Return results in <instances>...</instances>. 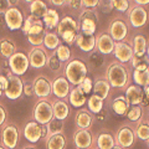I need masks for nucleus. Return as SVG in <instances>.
I'll list each match as a JSON object with an SVG mask.
<instances>
[{"label":"nucleus","mask_w":149,"mask_h":149,"mask_svg":"<svg viewBox=\"0 0 149 149\" xmlns=\"http://www.w3.org/2000/svg\"><path fill=\"white\" fill-rule=\"evenodd\" d=\"M19 142V130L14 124H9L1 132V143L8 149H14Z\"/></svg>","instance_id":"obj_13"},{"label":"nucleus","mask_w":149,"mask_h":149,"mask_svg":"<svg viewBox=\"0 0 149 149\" xmlns=\"http://www.w3.org/2000/svg\"><path fill=\"white\" fill-rule=\"evenodd\" d=\"M134 4H137V5H142V6H147L149 5V0H132Z\"/></svg>","instance_id":"obj_54"},{"label":"nucleus","mask_w":149,"mask_h":149,"mask_svg":"<svg viewBox=\"0 0 149 149\" xmlns=\"http://www.w3.org/2000/svg\"><path fill=\"white\" fill-rule=\"evenodd\" d=\"M44 45L46 49L51 51H55L56 49L61 45V40L57 35V32L54 31H46L45 30V36H44Z\"/></svg>","instance_id":"obj_27"},{"label":"nucleus","mask_w":149,"mask_h":149,"mask_svg":"<svg viewBox=\"0 0 149 149\" xmlns=\"http://www.w3.org/2000/svg\"><path fill=\"white\" fill-rule=\"evenodd\" d=\"M39 20H40V19L36 17L35 15H29V16H27L25 20H24V25H22V27H21V31L26 35L27 32H29V30H30L31 27L34 26Z\"/></svg>","instance_id":"obj_42"},{"label":"nucleus","mask_w":149,"mask_h":149,"mask_svg":"<svg viewBox=\"0 0 149 149\" xmlns=\"http://www.w3.org/2000/svg\"><path fill=\"white\" fill-rule=\"evenodd\" d=\"M27 57H29L31 67L42 68V67L46 66V63H47L49 55L46 54V51H45V49L42 47V46H34V47L30 50Z\"/></svg>","instance_id":"obj_12"},{"label":"nucleus","mask_w":149,"mask_h":149,"mask_svg":"<svg viewBox=\"0 0 149 149\" xmlns=\"http://www.w3.org/2000/svg\"><path fill=\"white\" fill-rule=\"evenodd\" d=\"M70 31L78 32L80 31V26H78V22L71 16H65L60 20L57 27H56V32H57L58 36H61L65 32H70Z\"/></svg>","instance_id":"obj_21"},{"label":"nucleus","mask_w":149,"mask_h":149,"mask_svg":"<svg viewBox=\"0 0 149 149\" xmlns=\"http://www.w3.org/2000/svg\"><path fill=\"white\" fill-rule=\"evenodd\" d=\"M52 109H54V117L57 119L65 120L68 114H70V107L66 103V101H56L55 103H52Z\"/></svg>","instance_id":"obj_25"},{"label":"nucleus","mask_w":149,"mask_h":149,"mask_svg":"<svg viewBox=\"0 0 149 149\" xmlns=\"http://www.w3.org/2000/svg\"><path fill=\"white\" fill-rule=\"evenodd\" d=\"M60 15H58V13L55 10V9L52 8H49L47 9V11L45 13V15L42 17V21H44V24H45V27L47 30H52V29H56L58 25V22H60Z\"/></svg>","instance_id":"obj_23"},{"label":"nucleus","mask_w":149,"mask_h":149,"mask_svg":"<svg viewBox=\"0 0 149 149\" xmlns=\"http://www.w3.org/2000/svg\"><path fill=\"white\" fill-rule=\"evenodd\" d=\"M127 13H128V20L134 29H139V27L144 26L148 22L149 14L146 6L137 5V4L133 3V5H130Z\"/></svg>","instance_id":"obj_4"},{"label":"nucleus","mask_w":149,"mask_h":149,"mask_svg":"<svg viewBox=\"0 0 149 149\" xmlns=\"http://www.w3.org/2000/svg\"><path fill=\"white\" fill-rule=\"evenodd\" d=\"M73 141L78 149H90L92 147V134L88 129H78L74 133Z\"/></svg>","instance_id":"obj_20"},{"label":"nucleus","mask_w":149,"mask_h":149,"mask_svg":"<svg viewBox=\"0 0 149 149\" xmlns=\"http://www.w3.org/2000/svg\"><path fill=\"white\" fill-rule=\"evenodd\" d=\"M51 85H52V93L57 98L65 100L66 97H68L70 91H71L70 90V85H71V83L68 82L66 77H63V76L57 77Z\"/></svg>","instance_id":"obj_17"},{"label":"nucleus","mask_w":149,"mask_h":149,"mask_svg":"<svg viewBox=\"0 0 149 149\" xmlns=\"http://www.w3.org/2000/svg\"><path fill=\"white\" fill-rule=\"evenodd\" d=\"M34 93L39 98H49L52 93V85L51 82L45 77H37L34 81Z\"/></svg>","instance_id":"obj_16"},{"label":"nucleus","mask_w":149,"mask_h":149,"mask_svg":"<svg viewBox=\"0 0 149 149\" xmlns=\"http://www.w3.org/2000/svg\"><path fill=\"white\" fill-rule=\"evenodd\" d=\"M68 101H70V103L74 107V108H80V107H82L87 102L86 93L83 92L78 86H76L74 88H72V90L70 91Z\"/></svg>","instance_id":"obj_22"},{"label":"nucleus","mask_w":149,"mask_h":149,"mask_svg":"<svg viewBox=\"0 0 149 149\" xmlns=\"http://www.w3.org/2000/svg\"><path fill=\"white\" fill-rule=\"evenodd\" d=\"M24 1H25V3H29V4H30V3H32V1H34V0H24Z\"/></svg>","instance_id":"obj_60"},{"label":"nucleus","mask_w":149,"mask_h":149,"mask_svg":"<svg viewBox=\"0 0 149 149\" xmlns=\"http://www.w3.org/2000/svg\"><path fill=\"white\" fill-rule=\"evenodd\" d=\"M136 136L141 141H148L149 139V124L148 123H141L136 129Z\"/></svg>","instance_id":"obj_40"},{"label":"nucleus","mask_w":149,"mask_h":149,"mask_svg":"<svg viewBox=\"0 0 149 149\" xmlns=\"http://www.w3.org/2000/svg\"><path fill=\"white\" fill-rule=\"evenodd\" d=\"M98 24V15L95 9L83 8L80 14V31L85 35H95Z\"/></svg>","instance_id":"obj_3"},{"label":"nucleus","mask_w":149,"mask_h":149,"mask_svg":"<svg viewBox=\"0 0 149 149\" xmlns=\"http://www.w3.org/2000/svg\"><path fill=\"white\" fill-rule=\"evenodd\" d=\"M24 136L27 142L37 143L40 139H42V124L36 120L29 122L24 128Z\"/></svg>","instance_id":"obj_14"},{"label":"nucleus","mask_w":149,"mask_h":149,"mask_svg":"<svg viewBox=\"0 0 149 149\" xmlns=\"http://www.w3.org/2000/svg\"><path fill=\"white\" fill-rule=\"evenodd\" d=\"M3 92H4V90H3V88H1V87H0V97H1V96H3Z\"/></svg>","instance_id":"obj_59"},{"label":"nucleus","mask_w":149,"mask_h":149,"mask_svg":"<svg viewBox=\"0 0 149 149\" xmlns=\"http://www.w3.org/2000/svg\"><path fill=\"white\" fill-rule=\"evenodd\" d=\"M111 149H124V148H122V147H120V146H118V144H114V146H113V147H112Z\"/></svg>","instance_id":"obj_57"},{"label":"nucleus","mask_w":149,"mask_h":149,"mask_svg":"<svg viewBox=\"0 0 149 149\" xmlns=\"http://www.w3.org/2000/svg\"><path fill=\"white\" fill-rule=\"evenodd\" d=\"M132 46H133V51H134V55L136 56H138V57L146 56L147 47H148V41H147L146 37H144V35L138 34V35L134 36Z\"/></svg>","instance_id":"obj_24"},{"label":"nucleus","mask_w":149,"mask_h":149,"mask_svg":"<svg viewBox=\"0 0 149 149\" xmlns=\"http://www.w3.org/2000/svg\"><path fill=\"white\" fill-rule=\"evenodd\" d=\"M108 34L113 37V40L116 42L125 40L128 35V25L125 22V20H123L120 17L112 20L108 27Z\"/></svg>","instance_id":"obj_8"},{"label":"nucleus","mask_w":149,"mask_h":149,"mask_svg":"<svg viewBox=\"0 0 149 149\" xmlns=\"http://www.w3.org/2000/svg\"><path fill=\"white\" fill-rule=\"evenodd\" d=\"M10 6L11 5L9 3V0H0V11L1 13H5Z\"/></svg>","instance_id":"obj_50"},{"label":"nucleus","mask_w":149,"mask_h":149,"mask_svg":"<svg viewBox=\"0 0 149 149\" xmlns=\"http://www.w3.org/2000/svg\"><path fill=\"white\" fill-rule=\"evenodd\" d=\"M114 144H116V139L109 133H102L97 138V147L100 149H111Z\"/></svg>","instance_id":"obj_36"},{"label":"nucleus","mask_w":149,"mask_h":149,"mask_svg":"<svg viewBox=\"0 0 149 149\" xmlns=\"http://www.w3.org/2000/svg\"><path fill=\"white\" fill-rule=\"evenodd\" d=\"M127 117L129 120H132V122H138V120L142 118V108L138 104L129 107Z\"/></svg>","instance_id":"obj_41"},{"label":"nucleus","mask_w":149,"mask_h":149,"mask_svg":"<svg viewBox=\"0 0 149 149\" xmlns=\"http://www.w3.org/2000/svg\"><path fill=\"white\" fill-rule=\"evenodd\" d=\"M8 78H9V85L6 87V90L4 91L5 92V96L9 100L20 98L22 96V93H24V82L21 81L20 76H16V74H14L10 71L8 74Z\"/></svg>","instance_id":"obj_7"},{"label":"nucleus","mask_w":149,"mask_h":149,"mask_svg":"<svg viewBox=\"0 0 149 149\" xmlns=\"http://www.w3.org/2000/svg\"><path fill=\"white\" fill-rule=\"evenodd\" d=\"M61 63H62V61L54 52L52 55H50L49 57H47V63H46V66H47L51 70V71H55L56 72V71H58V70L62 67Z\"/></svg>","instance_id":"obj_39"},{"label":"nucleus","mask_w":149,"mask_h":149,"mask_svg":"<svg viewBox=\"0 0 149 149\" xmlns=\"http://www.w3.org/2000/svg\"><path fill=\"white\" fill-rule=\"evenodd\" d=\"M0 149H5V147H1V146H0Z\"/></svg>","instance_id":"obj_62"},{"label":"nucleus","mask_w":149,"mask_h":149,"mask_svg":"<svg viewBox=\"0 0 149 149\" xmlns=\"http://www.w3.org/2000/svg\"><path fill=\"white\" fill-rule=\"evenodd\" d=\"M116 41L113 40L108 32H101L98 36H96V51H98L101 55H111L113 54Z\"/></svg>","instance_id":"obj_11"},{"label":"nucleus","mask_w":149,"mask_h":149,"mask_svg":"<svg viewBox=\"0 0 149 149\" xmlns=\"http://www.w3.org/2000/svg\"><path fill=\"white\" fill-rule=\"evenodd\" d=\"M55 54L62 62H67V61H70V58H71V50H70V47L67 45L61 44L55 50Z\"/></svg>","instance_id":"obj_37"},{"label":"nucleus","mask_w":149,"mask_h":149,"mask_svg":"<svg viewBox=\"0 0 149 149\" xmlns=\"http://www.w3.org/2000/svg\"><path fill=\"white\" fill-rule=\"evenodd\" d=\"M5 20L8 29L13 31L20 30L24 25V15L20 9H17L16 6H10L5 11Z\"/></svg>","instance_id":"obj_9"},{"label":"nucleus","mask_w":149,"mask_h":149,"mask_svg":"<svg viewBox=\"0 0 149 149\" xmlns=\"http://www.w3.org/2000/svg\"><path fill=\"white\" fill-rule=\"evenodd\" d=\"M8 60H9L10 71L14 74H16V76L25 74V72L30 67L29 57H27V55H25L24 52H17V51H15Z\"/></svg>","instance_id":"obj_5"},{"label":"nucleus","mask_w":149,"mask_h":149,"mask_svg":"<svg viewBox=\"0 0 149 149\" xmlns=\"http://www.w3.org/2000/svg\"><path fill=\"white\" fill-rule=\"evenodd\" d=\"M78 47L83 52H92L96 49V36L95 35H85L82 32H78L76 41H74Z\"/></svg>","instance_id":"obj_19"},{"label":"nucleus","mask_w":149,"mask_h":149,"mask_svg":"<svg viewBox=\"0 0 149 149\" xmlns=\"http://www.w3.org/2000/svg\"><path fill=\"white\" fill-rule=\"evenodd\" d=\"M46 129H47V134H46V139L50 138L54 134H58V133H63L65 130V124L63 120L57 119V118H52L50 122L46 124Z\"/></svg>","instance_id":"obj_30"},{"label":"nucleus","mask_w":149,"mask_h":149,"mask_svg":"<svg viewBox=\"0 0 149 149\" xmlns=\"http://www.w3.org/2000/svg\"><path fill=\"white\" fill-rule=\"evenodd\" d=\"M78 87L81 88V90L86 93V95H88V93H91L92 90H93V82H92V78L90 77H86L85 80H83L80 85H78Z\"/></svg>","instance_id":"obj_44"},{"label":"nucleus","mask_w":149,"mask_h":149,"mask_svg":"<svg viewBox=\"0 0 149 149\" xmlns=\"http://www.w3.org/2000/svg\"><path fill=\"white\" fill-rule=\"evenodd\" d=\"M125 98L130 106H137L143 103L144 101V91L142 90L141 86L138 85H130L125 90Z\"/></svg>","instance_id":"obj_18"},{"label":"nucleus","mask_w":149,"mask_h":149,"mask_svg":"<svg viewBox=\"0 0 149 149\" xmlns=\"http://www.w3.org/2000/svg\"><path fill=\"white\" fill-rule=\"evenodd\" d=\"M134 141H136V132L129 127L120 128L116 136V144H118L122 148L132 147L134 144Z\"/></svg>","instance_id":"obj_15"},{"label":"nucleus","mask_w":149,"mask_h":149,"mask_svg":"<svg viewBox=\"0 0 149 149\" xmlns=\"http://www.w3.org/2000/svg\"><path fill=\"white\" fill-rule=\"evenodd\" d=\"M5 120H6V111L1 104H0V127L4 124Z\"/></svg>","instance_id":"obj_51"},{"label":"nucleus","mask_w":149,"mask_h":149,"mask_svg":"<svg viewBox=\"0 0 149 149\" xmlns=\"http://www.w3.org/2000/svg\"><path fill=\"white\" fill-rule=\"evenodd\" d=\"M87 66L85 62H82L81 60H71L66 65V67L63 70L65 77L68 80L71 85L78 86L80 83L87 77Z\"/></svg>","instance_id":"obj_2"},{"label":"nucleus","mask_w":149,"mask_h":149,"mask_svg":"<svg viewBox=\"0 0 149 149\" xmlns=\"http://www.w3.org/2000/svg\"><path fill=\"white\" fill-rule=\"evenodd\" d=\"M129 107H130V104L128 103L127 98L123 96L117 97V98L113 101V103H112V108H113L114 113H117L118 116H127Z\"/></svg>","instance_id":"obj_29"},{"label":"nucleus","mask_w":149,"mask_h":149,"mask_svg":"<svg viewBox=\"0 0 149 149\" xmlns=\"http://www.w3.org/2000/svg\"><path fill=\"white\" fill-rule=\"evenodd\" d=\"M24 93L26 96H34L35 93H34V85H30V83H25L24 85Z\"/></svg>","instance_id":"obj_48"},{"label":"nucleus","mask_w":149,"mask_h":149,"mask_svg":"<svg viewBox=\"0 0 149 149\" xmlns=\"http://www.w3.org/2000/svg\"><path fill=\"white\" fill-rule=\"evenodd\" d=\"M143 88H144V90H143L144 91V97H146V98L149 101V85L146 86V87H143Z\"/></svg>","instance_id":"obj_55"},{"label":"nucleus","mask_w":149,"mask_h":149,"mask_svg":"<svg viewBox=\"0 0 149 149\" xmlns=\"http://www.w3.org/2000/svg\"><path fill=\"white\" fill-rule=\"evenodd\" d=\"M129 80V71L123 62L113 61L107 68V81L111 87L124 88Z\"/></svg>","instance_id":"obj_1"},{"label":"nucleus","mask_w":149,"mask_h":149,"mask_svg":"<svg viewBox=\"0 0 149 149\" xmlns=\"http://www.w3.org/2000/svg\"><path fill=\"white\" fill-rule=\"evenodd\" d=\"M44 36H45V31L40 32V34H29L27 35V40L34 46H42L44 45Z\"/></svg>","instance_id":"obj_43"},{"label":"nucleus","mask_w":149,"mask_h":149,"mask_svg":"<svg viewBox=\"0 0 149 149\" xmlns=\"http://www.w3.org/2000/svg\"><path fill=\"white\" fill-rule=\"evenodd\" d=\"M103 98L102 97H100L98 95H93L88 98L87 101V106H88V109H90L92 113H95V114H98L103 109Z\"/></svg>","instance_id":"obj_33"},{"label":"nucleus","mask_w":149,"mask_h":149,"mask_svg":"<svg viewBox=\"0 0 149 149\" xmlns=\"http://www.w3.org/2000/svg\"><path fill=\"white\" fill-rule=\"evenodd\" d=\"M47 5H46V3L42 1V0H34L32 3H30L29 5V10L31 13V15H35L36 17L39 19H42L45 13L47 11Z\"/></svg>","instance_id":"obj_32"},{"label":"nucleus","mask_w":149,"mask_h":149,"mask_svg":"<svg viewBox=\"0 0 149 149\" xmlns=\"http://www.w3.org/2000/svg\"><path fill=\"white\" fill-rule=\"evenodd\" d=\"M93 93L95 95H98L100 97H102L103 100H106L109 95V91H111V85L107 80H98L95 82L93 85Z\"/></svg>","instance_id":"obj_31"},{"label":"nucleus","mask_w":149,"mask_h":149,"mask_svg":"<svg viewBox=\"0 0 149 149\" xmlns=\"http://www.w3.org/2000/svg\"><path fill=\"white\" fill-rule=\"evenodd\" d=\"M46 147L47 149H65L66 147V138L63 133L54 134L50 138L46 139Z\"/></svg>","instance_id":"obj_28"},{"label":"nucleus","mask_w":149,"mask_h":149,"mask_svg":"<svg viewBox=\"0 0 149 149\" xmlns=\"http://www.w3.org/2000/svg\"><path fill=\"white\" fill-rule=\"evenodd\" d=\"M77 34H78V32H74V31L65 32V34L61 35V39H62L67 45H73V44H74V41H76Z\"/></svg>","instance_id":"obj_45"},{"label":"nucleus","mask_w":149,"mask_h":149,"mask_svg":"<svg viewBox=\"0 0 149 149\" xmlns=\"http://www.w3.org/2000/svg\"><path fill=\"white\" fill-rule=\"evenodd\" d=\"M19 1H20V0H9V3H10V5H11V6H15V5H17Z\"/></svg>","instance_id":"obj_56"},{"label":"nucleus","mask_w":149,"mask_h":149,"mask_svg":"<svg viewBox=\"0 0 149 149\" xmlns=\"http://www.w3.org/2000/svg\"><path fill=\"white\" fill-rule=\"evenodd\" d=\"M147 142H148V148H149V139H148V141H147Z\"/></svg>","instance_id":"obj_63"},{"label":"nucleus","mask_w":149,"mask_h":149,"mask_svg":"<svg viewBox=\"0 0 149 149\" xmlns=\"http://www.w3.org/2000/svg\"><path fill=\"white\" fill-rule=\"evenodd\" d=\"M102 0H81V4L83 8L88 9H96L97 6H100V3Z\"/></svg>","instance_id":"obj_46"},{"label":"nucleus","mask_w":149,"mask_h":149,"mask_svg":"<svg viewBox=\"0 0 149 149\" xmlns=\"http://www.w3.org/2000/svg\"><path fill=\"white\" fill-rule=\"evenodd\" d=\"M95 149H100V148H98V147H96V148H95Z\"/></svg>","instance_id":"obj_64"},{"label":"nucleus","mask_w":149,"mask_h":149,"mask_svg":"<svg viewBox=\"0 0 149 149\" xmlns=\"http://www.w3.org/2000/svg\"><path fill=\"white\" fill-rule=\"evenodd\" d=\"M66 1L67 0H49V3L51 4V5H54V6H63V5H66Z\"/></svg>","instance_id":"obj_52"},{"label":"nucleus","mask_w":149,"mask_h":149,"mask_svg":"<svg viewBox=\"0 0 149 149\" xmlns=\"http://www.w3.org/2000/svg\"><path fill=\"white\" fill-rule=\"evenodd\" d=\"M113 54H114V57L117 58V61L123 62V63L130 62L132 61L133 55H134L133 46L124 40L118 41V42H116V45H114Z\"/></svg>","instance_id":"obj_10"},{"label":"nucleus","mask_w":149,"mask_h":149,"mask_svg":"<svg viewBox=\"0 0 149 149\" xmlns=\"http://www.w3.org/2000/svg\"><path fill=\"white\" fill-rule=\"evenodd\" d=\"M16 51V45L10 39L0 40V55L5 58H9Z\"/></svg>","instance_id":"obj_34"},{"label":"nucleus","mask_w":149,"mask_h":149,"mask_svg":"<svg viewBox=\"0 0 149 149\" xmlns=\"http://www.w3.org/2000/svg\"><path fill=\"white\" fill-rule=\"evenodd\" d=\"M109 3L112 8L119 13H127L130 8V0H109Z\"/></svg>","instance_id":"obj_38"},{"label":"nucleus","mask_w":149,"mask_h":149,"mask_svg":"<svg viewBox=\"0 0 149 149\" xmlns=\"http://www.w3.org/2000/svg\"><path fill=\"white\" fill-rule=\"evenodd\" d=\"M66 5L74 9V10H81V9H83L82 4H81V0H67Z\"/></svg>","instance_id":"obj_47"},{"label":"nucleus","mask_w":149,"mask_h":149,"mask_svg":"<svg viewBox=\"0 0 149 149\" xmlns=\"http://www.w3.org/2000/svg\"><path fill=\"white\" fill-rule=\"evenodd\" d=\"M134 83L141 87H146L149 85V68L147 70H134L133 72Z\"/></svg>","instance_id":"obj_35"},{"label":"nucleus","mask_w":149,"mask_h":149,"mask_svg":"<svg viewBox=\"0 0 149 149\" xmlns=\"http://www.w3.org/2000/svg\"><path fill=\"white\" fill-rule=\"evenodd\" d=\"M8 85H9V78H8V76H5V74H0V87H1L3 90L5 91Z\"/></svg>","instance_id":"obj_49"},{"label":"nucleus","mask_w":149,"mask_h":149,"mask_svg":"<svg viewBox=\"0 0 149 149\" xmlns=\"http://www.w3.org/2000/svg\"><path fill=\"white\" fill-rule=\"evenodd\" d=\"M92 116L86 109H80L76 113V125L78 129H88L92 124Z\"/></svg>","instance_id":"obj_26"},{"label":"nucleus","mask_w":149,"mask_h":149,"mask_svg":"<svg viewBox=\"0 0 149 149\" xmlns=\"http://www.w3.org/2000/svg\"><path fill=\"white\" fill-rule=\"evenodd\" d=\"M146 56H147V58L149 60V45H148V47H147V52H146Z\"/></svg>","instance_id":"obj_58"},{"label":"nucleus","mask_w":149,"mask_h":149,"mask_svg":"<svg viewBox=\"0 0 149 149\" xmlns=\"http://www.w3.org/2000/svg\"><path fill=\"white\" fill-rule=\"evenodd\" d=\"M6 26V20H5V13H1L0 11V29L4 30Z\"/></svg>","instance_id":"obj_53"},{"label":"nucleus","mask_w":149,"mask_h":149,"mask_svg":"<svg viewBox=\"0 0 149 149\" xmlns=\"http://www.w3.org/2000/svg\"><path fill=\"white\" fill-rule=\"evenodd\" d=\"M34 119L40 124H47L54 118V109L52 104L47 100H41L36 103L34 108Z\"/></svg>","instance_id":"obj_6"},{"label":"nucleus","mask_w":149,"mask_h":149,"mask_svg":"<svg viewBox=\"0 0 149 149\" xmlns=\"http://www.w3.org/2000/svg\"><path fill=\"white\" fill-rule=\"evenodd\" d=\"M24 149H35V148H32V147H26V148H24Z\"/></svg>","instance_id":"obj_61"}]
</instances>
